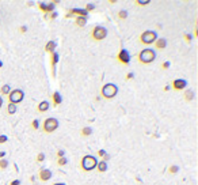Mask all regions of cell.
<instances>
[{
	"label": "cell",
	"instance_id": "cell-1",
	"mask_svg": "<svg viewBox=\"0 0 198 185\" xmlns=\"http://www.w3.org/2000/svg\"><path fill=\"white\" fill-rule=\"evenodd\" d=\"M155 59H156V52L151 48H145L137 53V61L143 65L152 64L155 61Z\"/></svg>",
	"mask_w": 198,
	"mask_h": 185
},
{
	"label": "cell",
	"instance_id": "cell-2",
	"mask_svg": "<svg viewBox=\"0 0 198 185\" xmlns=\"http://www.w3.org/2000/svg\"><path fill=\"white\" fill-rule=\"evenodd\" d=\"M96 164H98V159L94 155H84L80 159V169L87 173V172L94 170L96 168Z\"/></svg>",
	"mask_w": 198,
	"mask_h": 185
},
{
	"label": "cell",
	"instance_id": "cell-3",
	"mask_svg": "<svg viewBox=\"0 0 198 185\" xmlns=\"http://www.w3.org/2000/svg\"><path fill=\"white\" fill-rule=\"evenodd\" d=\"M118 94V87L115 86L114 83H106L102 86V89H100V95L103 97L105 99H113L115 95Z\"/></svg>",
	"mask_w": 198,
	"mask_h": 185
},
{
	"label": "cell",
	"instance_id": "cell-4",
	"mask_svg": "<svg viewBox=\"0 0 198 185\" xmlns=\"http://www.w3.org/2000/svg\"><path fill=\"white\" fill-rule=\"evenodd\" d=\"M158 40V34L155 30H145L139 36V42L143 45H152Z\"/></svg>",
	"mask_w": 198,
	"mask_h": 185
},
{
	"label": "cell",
	"instance_id": "cell-5",
	"mask_svg": "<svg viewBox=\"0 0 198 185\" xmlns=\"http://www.w3.org/2000/svg\"><path fill=\"white\" fill-rule=\"evenodd\" d=\"M58 128V120L54 117H48L43 120L42 123V131L43 133L49 135V133H53L56 129Z\"/></svg>",
	"mask_w": 198,
	"mask_h": 185
},
{
	"label": "cell",
	"instance_id": "cell-6",
	"mask_svg": "<svg viewBox=\"0 0 198 185\" xmlns=\"http://www.w3.org/2000/svg\"><path fill=\"white\" fill-rule=\"evenodd\" d=\"M107 37V29L103 26H95L91 30V40L95 42L103 41V40Z\"/></svg>",
	"mask_w": 198,
	"mask_h": 185
},
{
	"label": "cell",
	"instance_id": "cell-7",
	"mask_svg": "<svg viewBox=\"0 0 198 185\" xmlns=\"http://www.w3.org/2000/svg\"><path fill=\"white\" fill-rule=\"evenodd\" d=\"M7 98H8V103H12V105L21 103L24 99V91L21 89H14L10 91V94L7 95Z\"/></svg>",
	"mask_w": 198,
	"mask_h": 185
},
{
	"label": "cell",
	"instance_id": "cell-8",
	"mask_svg": "<svg viewBox=\"0 0 198 185\" xmlns=\"http://www.w3.org/2000/svg\"><path fill=\"white\" fill-rule=\"evenodd\" d=\"M38 8H39V11H42L43 12V18H46L49 14H52L53 11H54V6L52 4V3H43V2H39L38 3Z\"/></svg>",
	"mask_w": 198,
	"mask_h": 185
},
{
	"label": "cell",
	"instance_id": "cell-9",
	"mask_svg": "<svg viewBox=\"0 0 198 185\" xmlns=\"http://www.w3.org/2000/svg\"><path fill=\"white\" fill-rule=\"evenodd\" d=\"M171 87L175 91H183L187 87V82L185 79H174L171 82Z\"/></svg>",
	"mask_w": 198,
	"mask_h": 185
},
{
	"label": "cell",
	"instance_id": "cell-10",
	"mask_svg": "<svg viewBox=\"0 0 198 185\" xmlns=\"http://www.w3.org/2000/svg\"><path fill=\"white\" fill-rule=\"evenodd\" d=\"M117 60L121 63V64L128 65L129 63H130V55H129V52L126 51V49H121L117 55Z\"/></svg>",
	"mask_w": 198,
	"mask_h": 185
},
{
	"label": "cell",
	"instance_id": "cell-11",
	"mask_svg": "<svg viewBox=\"0 0 198 185\" xmlns=\"http://www.w3.org/2000/svg\"><path fill=\"white\" fill-rule=\"evenodd\" d=\"M52 170H49V169H45V168H41L39 172H38V178L39 181H42V183H46V181H49L50 178H52Z\"/></svg>",
	"mask_w": 198,
	"mask_h": 185
},
{
	"label": "cell",
	"instance_id": "cell-12",
	"mask_svg": "<svg viewBox=\"0 0 198 185\" xmlns=\"http://www.w3.org/2000/svg\"><path fill=\"white\" fill-rule=\"evenodd\" d=\"M69 14L72 15L73 18H76V17H84V18H87V15H88V12H87L84 8H71L69 11Z\"/></svg>",
	"mask_w": 198,
	"mask_h": 185
},
{
	"label": "cell",
	"instance_id": "cell-13",
	"mask_svg": "<svg viewBox=\"0 0 198 185\" xmlns=\"http://www.w3.org/2000/svg\"><path fill=\"white\" fill-rule=\"evenodd\" d=\"M56 48H57V42L54 41V40H50V41H48L45 44V52L49 53V55H52L53 52H56Z\"/></svg>",
	"mask_w": 198,
	"mask_h": 185
},
{
	"label": "cell",
	"instance_id": "cell-14",
	"mask_svg": "<svg viewBox=\"0 0 198 185\" xmlns=\"http://www.w3.org/2000/svg\"><path fill=\"white\" fill-rule=\"evenodd\" d=\"M58 63V53L57 52H53L50 55V65H52V76H54V72H56V64Z\"/></svg>",
	"mask_w": 198,
	"mask_h": 185
},
{
	"label": "cell",
	"instance_id": "cell-15",
	"mask_svg": "<svg viewBox=\"0 0 198 185\" xmlns=\"http://www.w3.org/2000/svg\"><path fill=\"white\" fill-rule=\"evenodd\" d=\"M153 44H155L156 51H163V49H166V46H167V40L166 38H158ZM155 49H153V51H155Z\"/></svg>",
	"mask_w": 198,
	"mask_h": 185
},
{
	"label": "cell",
	"instance_id": "cell-16",
	"mask_svg": "<svg viewBox=\"0 0 198 185\" xmlns=\"http://www.w3.org/2000/svg\"><path fill=\"white\" fill-rule=\"evenodd\" d=\"M50 108V103L48 101H41L38 105H37V112L38 113H45V112H48Z\"/></svg>",
	"mask_w": 198,
	"mask_h": 185
},
{
	"label": "cell",
	"instance_id": "cell-17",
	"mask_svg": "<svg viewBox=\"0 0 198 185\" xmlns=\"http://www.w3.org/2000/svg\"><path fill=\"white\" fill-rule=\"evenodd\" d=\"M52 102H53V106H56V108L62 103V97L58 91H54L52 94Z\"/></svg>",
	"mask_w": 198,
	"mask_h": 185
},
{
	"label": "cell",
	"instance_id": "cell-18",
	"mask_svg": "<svg viewBox=\"0 0 198 185\" xmlns=\"http://www.w3.org/2000/svg\"><path fill=\"white\" fill-rule=\"evenodd\" d=\"M183 98L186 102H191L194 98H196V94L191 89H187V90H183Z\"/></svg>",
	"mask_w": 198,
	"mask_h": 185
},
{
	"label": "cell",
	"instance_id": "cell-19",
	"mask_svg": "<svg viewBox=\"0 0 198 185\" xmlns=\"http://www.w3.org/2000/svg\"><path fill=\"white\" fill-rule=\"evenodd\" d=\"M75 25H76L77 27H84L87 25V18H84V17H76V18H75Z\"/></svg>",
	"mask_w": 198,
	"mask_h": 185
},
{
	"label": "cell",
	"instance_id": "cell-20",
	"mask_svg": "<svg viewBox=\"0 0 198 185\" xmlns=\"http://www.w3.org/2000/svg\"><path fill=\"white\" fill-rule=\"evenodd\" d=\"M95 169H98L99 173H105V172L107 170V162H105V161H98V164H96V168H95Z\"/></svg>",
	"mask_w": 198,
	"mask_h": 185
},
{
	"label": "cell",
	"instance_id": "cell-21",
	"mask_svg": "<svg viewBox=\"0 0 198 185\" xmlns=\"http://www.w3.org/2000/svg\"><path fill=\"white\" fill-rule=\"evenodd\" d=\"M91 133H92V129H91L90 127H83L80 129V136L81 137H88Z\"/></svg>",
	"mask_w": 198,
	"mask_h": 185
},
{
	"label": "cell",
	"instance_id": "cell-22",
	"mask_svg": "<svg viewBox=\"0 0 198 185\" xmlns=\"http://www.w3.org/2000/svg\"><path fill=\"white\" fill-rule=\"evenodd\" d=\"M11 91V86L10 84H3L2 87H0V94H3V95H8Z\"/></svg>",
	"mask_w": 198,
	"mask_h": 185
},
{
	"label": "cell",
	"instance_id": "cell-23",
	"mask_svg": "<svg viewBox=\"0 0 198 185\" xmlns=\"http://www.w3.org/2000/svg\"><path fill=\"white\" fill-rule=\"evenodd\" d=\"M167 172H168V174H177L178 172H179V166L178 165H171L168 168Z\"/></svg>",
	"mask_w": 198,
	"mask_h": 185
},
{
	"label": "cell",
	"instance_id": "cell-24",
	"mask_svg": "<svg viewBox=\"0 0 198 185\" xmlns=\"http://www.w3.org/2000/svg\"><path fill=\"white\" fill-rule=\"evenodd\" d=\"M7 113H8V114H14V113H17V105H12V103H8V105H7Z\"/></svg>",
	"mask_w": 198,
	"mask_h": 185
},
{
	"label": "cell",
	"instance_id": "cell-25",
	"mask_svg": "<svg viewBox=\"0 0 198 185\" xmlns=\"http://www.w3.org/2000/svg\"><path fill=\"white\" fill-rule=\"evenodd\" d=\"M8 161L6 158H3V159H0V170H6V169L8 168Z\"/></svg>",
	"mask_w": 198,
	"mask_h": 185
},
{
	"label": "cell",
	"instance_id": "cell-26",
	"mask_svg": "<svg viewBox=\"0 0 198 185\" xmlns=\"http://www.w3.org/2000/svg\"><path fill=\"white\" fill-rule=\"evenodd\" d=\"M118 18L121 21H125L128 18V11L126 10H119L118 11Z\"/></svg>",
	"mask_w": 198,
	"mask_h": 185
},
{
	"label": "cell",
	"instance_id": "cell-27",
	"mask_svg": "<svg viewBox=\"0 0 198 185\" xmlns=\"http://www.w3.org/2000/svg\"><path fill=\"white\" fill-rule=\"evenodd\" d=\"M67 164H68V159L65 158V156H62V158H58V159H57V166H60V168L65 166Z\"/></svg>",
	"mask_w": 198,
	"mask_h": 185
},
{
	"label": "cell",
	"instance_id": "cell-28",
	"mask_svg": "<svg viewBox=\"0 0 198 185\" xmlns=\"http://www.w3.org/2000/svg\"><path fill=\"white\" fill-rule=\"evenodd\" d=\"M30 127H31V129H35L37 131L39 128V121L37 120V118H34V120L30 123Z\"/></svg>",
	"mask_w": 198,
	"mask_h": 185
},
{
	"label": "cell",
	"instance_id": "cell-29",
	"mask_svg": "<svg viewBox=\"0 0 198 185\" xmlns=\"http://www.w3.org/2000/svg\"><path fill=\"white\" fill-rule=\"evenodd\" d=\"M35 161L38 162V164H42V162L45 161V154H43V152H38L35 156Z\"/></svg>",
	"mask_w": 198,
	"mask_h": 185
},
{
	"label": "cell",
	"instance_id": "cell-30",
	"mask_svg": "<svg viewBox=\"0 0 198 185\" xmlns=\"http://www.w3.org/2000/svg\"><path fill=\"white\" fill-rule=\"evenodd\" d=\"M84 10H86L87 12L94 11V10H95V6H94L92 3H87V4H86V7H84Z\"/></svg>",
	"mask_w": 198,
	"mask_h": 185
},
{
	"label": "cell",
	"instance_id": "cell-31",
	"mask_svg": "<svg viewBox=\"0 0 198 185\" xmlns=\"http://www.w3.org/2000/svg\"><path fill=\"white\" fill-rule=\"evenodd\" d=\"M56 18H57V12H56V11H53V12H52V14H49V15H48V17H46V18H45V19H49V21H54V19H56Z\"/></svg>",
	"mask_w": 198,
	"mask_h": 185
},
{
	"label": "cell",
	"instance_id": "cell-32",
	"mask_svg": "<svg viewBox=\"0 0 198 185\" xmlns=\"http://www.w3.org/2000/svg\"><path fill=\"white\" fill-rule=\"evenodd\" d=\"M183 40H185V41H186L187 44H190L191 40H193V37H191L189 33H183Z\"/></svg>",
	"mask_w": 198,
	"mask_h": 185
},
{
	"label": "cell",
	"instance_id": "cell-33",
	"mask_svg": "<svg viewBox=\"0 0 198 185\" xmlns=\"http://www.w3.org/2000/svg\"><path fill=\"white\" fill-rule=\"evenodd\" d=\"M149 0H136V4L137 6H147V4H149Z\"/></svg>",
	"mask_w": 198,
	"mask_h": 185
},
{
	"label": "cell",
	"instance_id": "cell-34",
	"mask_svg": "<svg viewBox=\"0 0 198 185\" xmlns=\"http://www.w3.org/2000/svg\"><path fill=\"white\" fill-rule=\"evenodd\" d=\"M106 154H107V152H106V151H105V150H103V148H100V150H98V152H96V155H98V156H99L100 159H102V158H103V156H105Z\"/></svg>",
	"mask_w": 198,
	"mask_h": 185
},
{
	"label": "cell",
	"instance_id": "cell-35",
	"mask_svg": "<svg viewBox=\"0 0 198 185\" xmlns=\"http://www.w3.org/2000/svg\"><path fill=\"white\" fill-rule=\"evenodd\" d=\"M170 61H164V63H162V65H160V68H162V70H168L170 68Z\"/></svg>",
	"mask_w": 198,
	"mask_h": 185
},
{
	"label": "cell",
	"instance_id": "cell-36",
	"mask_svg": "<svg viewBox=\"0 0 198 185\" xmlns=\"http://www.w3.org/2000/svg\"><path fill=\"white\" fill-rule=\"evenodd\" d=\"M7 140H8V137L6 136V135H0V144L7 143Z\"/></svg>",
	"mask_w": 198,
	"mask_h": 185
},
{
	"label": "cell",
	"instance_id": "cell-37",
	"mask_svg": "<svg viewBox=\"0 0 198 185\" xmlns=\"http://www.w3.org/2000/svg\"><path fill=\"white\" fill-rule=\"evenodd\" d=\"M64 155H65V151H64V150H58L57 154H56V156H57V159H58V158H62Z\"/></svg>",
	"mask_w": 198,
	"mask_h": 185
},
{
	"label": "cell",
	"instance_id": "cell-38",
	"mask_svg": "<svg viewBox=\"0 0 198 185\" xmlns=\"http://www.w3.org/2000/svg\"><path fill=\"white\" fill-rule=\"evenodd\" d=\"M133 78H134L133 72H129V74H126V76H125V80H130V79H133Z\"/></svg>",
	"mask_w": 198,
	"mask_h": 185
},
{
	"label": "cell",
	"instance_id": "cell-39",
	"mask_svg": "<svg viewBox=\"0 0 198 185\" xmlns=\"http://www.w3.org/2000/svg\"><path fill=\"white\" fill-rule=\"evenodd\" d=\"M10 185H21V180H12Z\"/></svg>",
	"mask_w": 198,
	"mask_h": 185
},
{
	"label": "cell",
	"instance_id": "cell-40",
	"mask_svg": "<svg viewBox=\"0 0 198 185\" xmlns=\"http://www.w3.org/2000/svg\"><path fill=\"white\" fill-rule=\"evenodd\" d=\"M26 31H27V27L26 26H21L19 27V33L23 34V33H26Z\"/></svg>",
	"mask_w": 198,
	"mask_h": 185
},
{
	"label": "cell",
	"instance_id": "cell-41",
	"mask_svg": "<svg viewBox=\"0 0 198 185\" xmlns=\"http://www.w3.org/2000/svg\"><path fill=\"white\" fill-rule=\"evenodd\" d=\"M109 159H110V155H109V154H106V155H105V156H103V158H102V159H100V161H105V162H107V161H109Z\"/></svg>",
	"mask_w": 198,
	"mask_h": 185
},
{
	"label": "cell",
	"instance_id": "cell-42",
	"mask_svg": "<svg viewBox=\"0 0 198 185\" xmlns=\"http://www.w3.org/2000/svg\"><path fill=\"white\" fill-rule=\"evenodd\" d=\"M6 158V151H0V159Z\"/></svg>",
	"mask_w": 198,
	"mask_h": 185
},
{
	"label": "cell",
	"instance_id": "cell-43",
	"mask_svg": "<svg viewBox=\"0 0 198 185\" xmlns=\"http://www.w3.org/2000/svg\"><path fill=\"white\" fill-rule=\"evenodd\" d=\"M109 4H115V3H117V0H109Z\"/></svg>",
	"mask_w": 198,
	"mask_h": 185
},
{
	"label": "cell",
	"instance_id": "cell-44",
	"mask_svg": "<svg viewBox=\"0 0 198 185\" xmlns=\"http://www.w3.org/2000/svg\"><path fill=\"white\" fill-rule=\"evenodd\" d=\"M168 90H170V86H164V87H163V91H168Z\"/></svg>",
	"mask_w": 198,
	"mask_h": 185
},
{
	"label": "cell",
	"instance_id": "cell-45",
	"mask_svg": "<svg viewBox=\"0 0 198 185\" xmlns=\"http://www.w3.org/2000/svg\"><path fill=\"white\" fill-rule=\"evenodd\" d=\"M2 106H3V98L0 97V109H2Z\"/></svg>",
	"mask_w": 198,
	"mask_h": 185
},
{
	"label": "cell",
	"instance_id": "cell-46",
	"mask_svg": "<svg viewBox=\"0 0 198 185\" xmlns=\"http://www.w3.org/2000/svg\"><path fill=\"white\" fill-rule=\"evenodd\" d=\"M52 185H65L64 183H54V184H52Z\"/></svg>",
	"mask_w": 198,
	"mask_h": 185
},
{
	"label": "cell",
	"instance_id": "cell-47",
	"mask_svg": "<svg viewBox=\"0 0 198 185\" xmlns=\"http://www.w3.org/2000/svg\"><path fill=\"white\" fill-rule=\"evenodd\" d=\"M0 68H3V63L2 61H0Z\"/></svg>",
	"mask_w": 198,
	"mask_h": 185
}]
</instances>
